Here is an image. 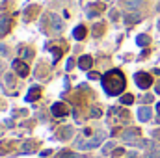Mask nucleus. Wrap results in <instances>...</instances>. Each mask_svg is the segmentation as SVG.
Returning a JSON list of instances; mask_svg holds the SVG:
<instances>
[{"instance_id": "dca6fc26", "label": "nucleus", "mask_w": 160, "mask_h": 158, "mask_svg": "<svg viewBox=\"0 0 160 158\" xmlns=\"http://www.w3.org/2000/svg\"><path fill=\"white\" fill-rule=\"evenodd\" d=\"M123 2H125V7L127 9H138L143 4V0H123Z\"/></svg>"}, {"instance_id": "412c9836", "label": "nucleus", "mask_w": 160, "mask_h": 158, "mask_svg": "<svg viewBox=\"0 0 160 158\" xmlns=\"http://www.w3.org/2000/svg\"><path fill=\"white\" fill-rule=\"evenodd\" d=\"M50 50H52V54H54V63H56V62L60 60V56H62V48H60V47H52Z\"/></svg>"}, {"instance_id": "7c9ffc66", "label": "nucleus", "mask_w": 160, "mask_h": 158, "mask_svg": "<svg viewBox=\"0 0 160 158\" xmlns=\"http://www.w3.org/2000/svg\"><path fill=\"white\" fill-rule=\"evenodd\" d=\"M0 54H6V56H8V48H6L4 45H0Z\"/></svg>"}, {"instance_id": "a211bd4d", "label": "nucleus", "mask_w": 160, "mask_h": 158, "mask_svg": "<svg viewBox=\"0 0 160 158\" xmlns=\"http://www.w3.org/2000/svg\"><path fill=\"white\" fill-rule=\"evenodd\" d=\"M149 41H151V37H149V36L142 34V36H138V39H136V43H138L140 47H147V45H149Z\"/></svg>"}, {"instance_id": "6e6552de", "label": "nucleus", "mask_w": 160, "mask_h": 158, "mask_svg": "<svg viewBox=\"0 0 160 158\" xmlns=\"http://www.w3.org/2000/svg\"><path fill=\"white\" fill-rule=\"evenodd\" d=\"M50 26H52L54 32H62V28H63V22L56 13H50Z\"/></svg>"}, {"instance_id": "f3484780", "label": "nucleus", "mask_w": 160, "mask_h": 158, "mask_svg": "<svg viewBox=\"0 0 160 158\" xmlns=\"http://www.w3.org/2000/svg\"><path fill=\"white\" fill-rule=\"evenodd\" d=\"M73 37H75V39H84V37H86V28H84L82 24L73 30Z\"/></svg>"}, {"instance_id": "9b49d317", "label": "nucleus", "mask_w": 160, "mask_h": 158, "mask_svg": "<svg viewBox=\"0 0 160 158\" xmlns=\"http://www.w3.org/2000/svg\"><path fill=\"white\" fill-rule=\"evenodd\" d=\"M91 63H93V58H91V56H82L78 60V67L84 69V71H88V69L91 67Z\"/></svg>"}, {"instance_id": "72a5a7b5", "label": "nucleus", "mask_w": 160, "mask_h": 158, "mask_svg": "<svg viewBox=\"0 0 160 158\" xmlns=\"http://www.w3.org/2000/svg\"><path fill=\"white\" fill-rule=\"evenodd\" d=\"M153 136H155L157 140H160V130H155V132H153Z\"/></svg>"}, {"instance_id": "e433bc0d", "label": "nucleus", "mask_w": 160, "mask_h": 158, "mask_svg": "<svg viewBox=\"0 0 160 158\" xmlns=\"http://www.w3.org/2000/svg\"><path fill=\"white\" fill-rule=\"evenodd\" d=\"M158 121H160V117H158Z\"/></svg>"}, {"instance_id": "1a4fd4ad", "label": "nucleus", "mask_w": 160, "mask_h": 158, "mask_svg": "<svg viewBox=\"0 0 160 158\" xmlns=\"http://www.w3.org/2000/svg\"><path fill=\"white\" fill-rule=\"evenodd\" d=\"M41 95V87L39 86H34V87H30V91H28V95H26V101L28 102H34V101H38Z\"/></svg>"}, {"instance_id": "b1692460", "label": "nucleus", "mask_w": 160, "mask_h": 158, "mask_svg": "<svg viewBox=\"0 0 160 158\" xmlns=\"http://www.w3.org/2000/svg\"><path fill=\"white\" fill-rule=\"evenodd\" d=\"M110 151H114V143L110 141V143H106L104 147H102V155L106 156V155H110Z\"/></svg>"}, {"instance_id": "f03ea898", "label": "nucleus", "mask_w": 160, "mask_h": 158, "mask_svg": "<svg viewBox=\"0 0 160 158\" xmlns=\"http://www.w3.org/2000/svg\"><path fill=\"white\" fill-rule=\"evenodd\" d=\"M108 119H110L112 125H121V123L128 121V112L127 110H121V108H110Z\"/></svg>"}, {"instance_id": "0eeeda50", "label": "nucleus", "mask_w": 160, "mask_h": 158, "mask_svg": "<svg viewBox=\"0 0 160 158\" xmlns=\"http://www.w3.org/2000/svg\"><path fill=\"white\" fill-rule=\"evenodd\" d=\"M13 69H15V73L19 75V77H28V73H30V69H28V65L22 62V60H15L13 62Z\"/></svg>"}, {"instance_id": "4be33fe9", "label": "nucleus", "mask_w": 160, "mask_h": 158, "mask_svg": "<svg viewBox=\"0 0 160 158\" xmlns=\"http://www.w3.org/2000/svg\"><path fill=\"white\" fill-rule=\"evenodd\" d=\"M62 158H82V155L71 153V151H63V153H62Z\"/></svg>"}, {"instance_id": "2eb2a0df", "label": "nucleus", "mask_w": 160, "mask_h": 158, "mask_svg": "<svg viewBox=\"0 0 160 158\" xmlns=\"http://www.w3.org/2000/svg\"><path fill=\"white\" fill-rule=\"evenodd\" d=\"M71 136H73V126H65V128H62L58 132V138L60 140H69Z\"/></svg>"}, {"instance_id": "ddd939ff", "label": "nucleus", "mask_w": 160, "mask_h": 158, "mask_svg": "<svg viewBox=\"0 0 160 158\" xmlns=\"http://www.w3.org/2000/svg\"><path fill=\"white\" fill-rule=\"evenodd\" d=\"M151 116H153L151 108H140V110H138V119H140V121H143V123H145V121H149Z\"/></svg>"}, {"instance_id": "2f4dec72", "label": "nucleus", "mask_w": 160, "mask_h": 158, "mask_svg": "<svg viewBox=\"0 0 160 158\" xmlns=\"http://www.w3.org/2000/svg\"><path fill=\"white\" fill-rule=\"evenodd\" d=\"M155 91H157V93L160 95V80L157 82V84H155Z\"/></svg>"}, {"instance_id": "a878e982", "label": "nucleus", "mask_w": 160, "mask_h": 158, "mask_svg": "<svg viewBox=\"0 0 160 158\" xmlns=\"http://www.w3.org/2000/svg\"><path fill=\"white\" fill-rule=\"evenodd\" d=\"M34 11H38V7H34V6H32V7H28V11H26V15H24V17H26V21H30V15H32Z\"/></svg>"}, {"instance_id": "f8f14e48", "label": "nucleus", "mask_w": 160, "mask_h": 158, "mask_svg": "<svg viewBox=\"0 0 160 158\" xmlns=\"http://www.w3.org/2000/svg\"><path fill=\"white\" fill-rule=\"evenodd\" d=\"M142 21V15L140 13H127L125 15V24H136Z\"/></svg>"}, {"instance_id": "f257e3e1", "label": "nucleus", "mask_w": 160, "mask_h": 158, "mask_svg": "<svg viewBox=\"0 0 160 158\" xmlns=\"http://www.w3.org/2000/svg\"><path fill=\"white\" fill-rule=\"evenodd\" d=\"M125 86H127L125 75L121 73L119 69H112V71H108V73L102 77V87H104V91H106L110 97H116V95L123 93Z\"/></svg>"}, {"instance_id": "39448f33", "label": "nucleus", "mask_w": 160, "mask_h": 158, "mask_svg": "<svg viewBox=\"0 0 160 158\" xmlns=\"http://www.w3.org/2000/svg\"><path fill=\"white\" fill-rule=\"evenodd\" d=\"M50 112H52L54 117H65V116L69 114V108H67V104H63V102H54L52 108H50Z\"/></svg>"}, {"instance_id": "7ed1b4c3", "label": "nucleus", "mask_w": 160, "mask_h": 158, "mask_svg": "<svg viewBox=\"0 0 160 158\" xmlns=\"http://www.w3.org/2000/svg\"><path fill=\"white\" fill-rule=\"evenodd\" d=\"M102 138H104V134L102 132H95L93 136H91V140L89 141H86V143H82L78 145L80 149H84V151H89V149H95V147H99L101 145V141H102Z\"/></svg>"}, {"instance_id": "393cba45", "label": "nucleus", "mask_w": 160, "mask_h": 158, "mask_svg": "<svg viewBox=\"0 0 160 158\" xmlns=\"http://www.w3.org/2000/svg\"><path fill=\"white\" fill-rule=\"evenodd\" d=\"M143 158H160V151H149V153H145Z\"/></svg>"}, {"instance_id": "423d86ee", "label": "nucleus", "mask_w": 160, "mask_h": 158, "mask_svg": "<svg viewBox=\"0 0 160 158\" xmlns=\"http://www.w3.org/2000/svg\"><path fill=\"white\" fill-rule=\"evenodd\" d=\"M136 138H142V134H140V128H125L123 132H121V140H125V141H136Z\"/></svg>"}, {"instance_id": "9d476101", "label": "nucleus", "mask_w": 160, "mask_h": 158, "mask_svg": "<svg viewBox=\"0 0 160 158\" xmlns=\"http://www.w3.org/2000/svg\"><path fill=\"white\" fill-rule=\"evenodd\" d=\"M9 32V19L6 15H0V37H4Z\"/></svg>"}, {"instance_id": "4468645a", "label": "nucleus", "mask_w": 160, "mask_h": 158, "mask_svg": "<svg viewBox=\"0 0 160 158\" xmlns=\"http://www.w3.org/2000/svg\"><path fill=\"white\" fill-rule=\"evenodd\" d=\"M21 151H22V153H26V155L36 153V141H24V143L21 145Z\"/></svg>"}, {"instance_id": "5701e85b", "label": "nucleus", "mask_w": 160, "mask_h": 158, "mask_svg": "<svg viewBox=\"0 0 160 158\" xmlns=\"http://www.w3.org/2000/svg\"><path fill=\"white\" fill-rule=\"evenodd\" d=\"M121 102H123V104H132V102H134V97L127 93V95H123V97H121Z\"/></svg>"}, {"instance_id": "473e14b6", "label": "nucleus", "mask_w": 160, "mask_h": 158, "mask_svg": "<svg viewBox=\"0 0 160 158\" xmlns=\"http://www.w3.org/2000/svg\"><path fill=\"white\" fill-rule=\"evenodd\" d=\"M50 153H52V151H48V149H47V151H43V153H41V156L45 158V156H48V155H50Z\"/></svg>"}, {"instance_id": "c85d7f7f", "label": "nucleus", "mask_w": 160, "mask_h": 158, "mask_svg": "<svg viewBox=\"0 0 160 158\" xmlns=\"http://www.w3.org/2000/svg\"><path fill=\"white\" fill-rule=\"evenodd\" d=\"M91 117H101V110L99 108H93L91 110Z\"/></svg>"}, {"instance_id": "20e7f679", "label": "nucleus", "mask_w": 160, "mask_h": 158, "mask_svg": "<svg viewBox=\"0 0 160 158\" xmlns=\"http://www.w3.org/2000/svg\"><path fill=\"white\" fill-rule=\"evenodd\" d=\"M134 78H136V86L142 87V89H147V87H151V84H153L151 75H147V73H136Z\"/></svg>"}, {"instance_id": "c756f323", "label": "nucleus", "mask_w": 160, "mask_h": 158, "mask_svg": "<svg viewBox=\"0 0 160 158\" xmlns=\"http://www.w3.org/2000/svg\"><path fill=\"white\" fill-rule=\"evenodd\" d=\"M123 153H125L123 149H114V153H112V156H114V158H118V156H121Z\"/></svg>"}, {"instance_id": "aec40b11", "label": "nucleus", "mask_w": 160, "mask_h": 158, "mask_svg": "<svg viewBox=\"0 0 160 158\" xmlns=\"http://www.w3.org/2000/svg\"><path fill=\"white\" fill-rule=\"evenodd\" d=\"M4 86H8V87H13V86H15V80H13V75H9V73H8V75L4 77Z\"/></svg>"}, {"instance_id": "cd10ccee", "label": "nucleus", "mask_w": 160, "mask_h": 158, "mask_svg": "<svg viewBox=\"0 0 160 158\" xmlns=\"http://www.w3.org/2000/svg\"><path fill=\"white\" fill-rule=\"evenodd\" d=\"M93 34H95V36H101V34H102V24H99L97 28H93Z\"/></svg>"}, {"instance_id": "f704fd0d", "label": "nucleus", "mask_w": 160, "mask_h": 158, "mask_svg": "<svg viewBox=\"0 0 160 158\" xmlns=\"http://www.w3.org/2000/svg\"><path fill=\"white\" fill-rule=\"evenodd\" d=\"M157 112H158V114H160V102H158V104H157Z\"/></svg>"}, {"instance_id": "6ab92c4d", "label": "nucleus", "mask_w": 160, "mask_h": 158, "mask_svg": "<svg viewBox=\"0 0 160 158\" xmlns=\"http://www.w3.org/2000/svg\"><path fill=\"white\" fill-rule=\"evenodd\" d=\"M19 54L24 58V60H30L32 56H34V52L30 50V48H26V47H22V48H19Z\"/></svg>"}, {"instance_id": "bb28decb", "label": "nucleus", "mask_w": 160, "mask_h": 158, "mask_svg": "<svg viewBox=\"0 0 160 158\" xmlns=\"http://www.w3.org/2000/svg\"><path fill=\"white\" fill-rule=\"evenodd\" d=\"M73 67H75V60H73V58H69V60H67V65H65V69H67V71H71Z\"/></svg>"}, {"instance_id": "c9c22d12", "label": "nucleus", "mask_w": 160, "mask_h": 158, "mask_svg": "<svg viewBox=\"0 0 160 158\" xmlns=\"http://www.w3.org/2000/svg\"><path fill=\"white\" fill-rule=\"evenodd\" d=\"M2 134H4V128H0V136H2Z\"/></svg>"}]
</instances>
